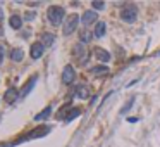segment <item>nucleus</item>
Returning <instances> with one entry per match:
<instances>
[{
    "label": "nucleus",
    "mask_w": 160,
    "mask_h": 147,
    "mask_svg": "<svg viewBox=\"0 0 160 147\" xmlns=\"http://www.w3.org/2000/svg\"><path fill=\"white\" fill-rule=\"evenodd\" d=\"M71 111H72V106H69V104H67V106L62 107V109H59L57 116H59V120H66V118L69 116V113H71Z\"/></svg>",
    "instance_id": "nucleus-15"
},
{
    "label": "nucleus",
    "mask_w": 160,
    "mask_h": 147,
    "mask_svg": "<svg viewBox=\"0 0 160 147\" xmlns=\"http://www.w3.org/2000/svg\"><path fill=\"white\" fill-rule=\"evenodd\" d=\"M74 57L81 62V64H85L86 61H88L89 52H88V49L85 47V43H78V45L74 47Z\"/></svg>",
    "instance_id": "nucleus-4"
},
{
    "label": "nucleus",
    "mask_w": 160,
    "mask_h": 147,
    "mask_svg": "<svg viewBox=\"0 0 160 147\" xmlns=\"http://www.w3.org/2000/svg\"><path fill=\"white\" fill-rule=\"evenodd\" d=\"M22 57H24V52H22L21 49H14L11 52V59L16 61V62H19V61H22Z\"/></svg>",
    "instance_id": "nucleus-16"
},
{
    "label": "nucleus",
    "mask_w": 160,
    "mask_h": 147,
    "mask_svg": "<svg viewBox=\"0 0 160 147\" xmlns=\"http://www.w3.org/2000/svg\"><path fill=\"white\" fill-rule=\"evenodd\" d=\"M95 57H97L100 62H108V61H110V54H108L107 50L100 49V47H97V49H95Z\"/></svg>",
    "instance_id": "nucleus-11"
},
{
    "label": "nucleus",
    "mask_w": 160,
    "mask_h": 147,
    "mask_svg": "<svg viewBox=\"0 0 160 147\" xmlns=\"http://www.w3.org/2000/svg\"><path fill=\"white\" fill-rule=\"evenodd\" d=\"M136 17H138V9H136V5L134 4H127L124 5L122 9H121V19H122L124 23H134L136 21Z\"/></svg>",
    "instance_id": "nucleus-3"
},
{
    "label": "nucleus",
    "mask_w": 160,
    "mask_h": 147,
    "mask_svg": "<svg viewBox=\"0 0 160 147\" xmlns=\"http://www.w3.org/2000/svg\"><path fill=\"white\" fill-rule=\"evenodd\" d=\"M2 61H4V47L0 45V66H2Z\"/></svg>",
    "instance_id": "nucleus-24"
},
{
    "label": "nucleus",
    "mask_w": 160,
    "mask_h": 147,
    "mask_svg": "<svg viewBox=\"0 0 160 147\" xmlns=\"http://www.w3.org/2000/svg\"><path fill=\"white\" fill-rule=\"evenodd\" d=\"M91 5H93L97 11H103L105 7V2H100V0H95V2H91Z\"/></svg>",
    "instance_id": "nucleus-22"
},
{
    "label": "nucleus",
    "mask_w": 160,
    "mask_h": 147,
    "mask_svg": "<svg viewBox=\"0 0 160 147\" xmlns=\"http://www.w3.org/2000/svg\"><path fill=\"white\" fill-rule=\"evenodd\" d=\"M133 104H134V97H131V99H129V102H127L126 106H124L122 109H121V114H126L127 111H129L131 107H133Z\"/></svg>",
    "instance_id": "nucleus-20"
},
{
    "label": "nucleus",
    "mask_w": 160,
    "mask_h": 147,
    "mask_svg": "<svg viewBox=\"0 0 160 147\" xmlns=\"http://www.w3.org/2000/svg\"><path fill=\"white\" fill-rule=\"evenodd\" d=\"M81 23V17H79L78 14H71L67 16V19L64 21V28H62V33L64 37H69V35H72L76 30H78V24Z\"/></svg>",
    "instance_id": "nucleus-2"
},
{
    "label": "nucleus",
    "mask_w": 160,
    "mask_h": 147,
    "mask_svg": "<svg viewBox=\"0 0 160 147\" xmlns=\"http://www.w3.org/2000/svg\"><path fill=\"white\" fill-rule=\"evenodd\" d=\"M19 95H21V94H19L16 88H9V90L5 92V95H4V100L7 102V104H14V102L17 100Z\"/></svg>",
    "instance_id": "nucleus-10"
},
{
    "label": "nucleus",
    "mask_w": 160,
    "mask_h": 147,
    "mask_svg": "<svg viewBox=\"0 0 160 147\" xmlns=\"http://www.w3.org/2000/svg\"><path fill=\"white\" fill-rule=\"evenodd\" d=\"M47 17H48V21L53 24V26H59V24L64 21V17H66V9L60 7V5H52V7H48Z\"/></svg>",
    "instance_id": "nucleus-1"
},
{
    "label": "nucleus",
    "mask_w": 160,
    "mask_h": 147,
    "mask_svg": "<svg viewBox=\"0 0 160 147\" xmlns=\"http://www.w3.org/2000/svg\"><path fill=\"white\" fill-rule=\"evenodd\" d=\"M0 37H4V31H2V26H0Z\"/></svg>",
    "instance_id": "nucleus-26"
},
{
    "label": "nucleus",
    "mask_w": 160,
    "mask_h": 147,
    "mask_svg": "<svg viewBox=\"0 0 160 147\" xmlns=\"http://www.w3.org/2000/svg\"><path fill=\"white\" fill-rule=\"evenodd\" d=\"M79 114H81V111H79V109H72L71 113H69V116L66 118V121H72L74 118H78Z\"/></svg>",
    "instance_id": "nucleus-21"
},
{
    "label": "nucleus",
    "mask_w": 160,
    "mask_h": 147,
    "mask_svg": "<svg viewBox=\"0 0 160 147\" xmlns=\"http://www.w3.org/2000/svg\"><path fill=\"white\" fill-rule=\"evenodd\" d=\"M53 40H55V38H53V35L52 33H45L43 37H41V43H43V45H52L53 43Z\"/></svg>",
    "instance_id": "nucleus-18"
},
{
    "label": "nucleus",
    "mask_w": 160,
    "mask_h": 147,
    "mask_svg": "<svg viewBox=\"0 0 160 147\" xmlns=\"http://www.w3.org/2000/svg\"><path fill=\"white\" fill-rule=\"evenodd\" d=\"M105 31H107V24L103 23V21H98L97 26H95V38H102L105 35Z\"/></svg>",
    "instance_id": "nucleus-12"
},
{
    "label": "nucleus",
    "mask_w": 160,
    "mask_h": 147,
    "mask_svg": "<svg viewBox=\"0 0 160 147\" xmlns=\"http://www.w3.org/2000/svg\"><path fill=\"white\" fill-rule=\"evenodd\" d=\"M43 52H45V45L41 43V42H34L33 45H31V49H30L31 59H40V57L43 56Z\"/></svg>",
    "instance_id": "nucleus-6"
},
{
    "label": "nucleus",
    "mask_w": 160,
    "mask_h": 147,
    "mask_svg": "<svg viewBox=\"0 0 160 147\" xmlns=\"http://www.w3.org/2000/svg\"><path fill=\"white\" fill-rule=\"evenodd\" d=\"M89 73L91 75H105V73H108V68L107 66H95V68L89 69Z\"/></svg>",
    "instance_id": "nucleus-17"
},
{
    "label": "nucleus",
    "mask_w": 160,
    "mask_h": 147,
    "mask_svg": "<svg viewBox=\"0 0 160 147\" xmlns=\"http://www.w3.org/2000/svg\"><path fill=\"white\" fill-rule=\"evenodd\" d=\"M50 132V128L47 126H41V128H36V130H33V132H30V135H26V137H21L19 139V142H24V140H28V139H36V137H43V135H47V133Z\"/></svg>",
    "instance_id": "nucleus-7"
},
{
    "label": "nucleus",
    "mask_w": 160,
    "mask_h": 147,
    "mask_svg": "<svg viewBox=\"0 0 160 147\" xmlns=\"http://www.w3.org/2000/svg\"><path fill=\"white\" fill-rule=\"evenodd\" d=\"M97 19H98V14L95 11H86L85 14L81 16V23L85 24V26H89L91 23H98Z\"/></svg>",
    "instance_id": "nucleus-8"
},
{
    "label": "nucleus",
    "mask_w": 160,
    "mask_h": 147,
    "mask_svg": "<svg viewBox=\"0 0 160 147\" xmlns=\"http://www.w3.org/2000/svg\"><path fill=\"white\" fill-rule=\"evenodd\" d=\"M50 114H52V107L48 106V107H45L43 111H40V113L34 116V121H38V123H40V121H43V120H48Z\"/></svg>",
    "instance_id": "nucleus-13"
},
{
    "label": "nucleus",
    "mask_w": 160,
    "mask_h": 147,
    "mask_svg": "<svg viewBox=\"0 0 160 147\" xmlns=\"http://www.w3.org/2000/svg\"><path fill=\"white\" fill-rule=\"evenodd\" d=\"M88 94H89V92H88V88H86L85 85H79V87H78V94H76V95H78L79 99H88Z\"/></svg>",
    "instance_id": "nucleus-19"
},
{
    "label": "nucleus",
    "mask_w": 160,
    "mask_h": 147,
    "mask_svg": "<svg viewBox=\"0 0 160 147\" xmlns=\"http://www.w3.org/2000/svg\"><path fill=\"white\" fill-rule=\"evenodd\" d=\"M127 121H129V123H136V121H138V118H127Z\"/></svg>",
    "instance_id": "nucleus-25"
},
{
    "label": "nucleus",
    "mask_w": 160,
    "mask_h": 147,
    "mask_svg": "<svg viewBox=\"0 0 160 147\" xmlns=\"http://www.w3.org/2000/svg\"><path fill=\"white\" fill-rule=\"evenodd\" d=\"M74 78H76L74 68H72L71 64H67L66 68H64V71H62V83L64 85H71V83L74 81Z\"/></svg>",
    "instance_id": "nucleus-5"
},
{
    "label": "nucleus",
    "mask_w": 160,
    "mask_h": 147,
    "mask_svg": "<svg viewBox=\"0 0 160 147\" xmlns=\"http://www.w3.org/2000/svg\"><path fill=\"white\" fill-rule=\"evenodd\" d=\"M9 24H11V28H14V30H19V28L22 26V17H21V16H17V14L11 16Z\"/></svg>",
    "instance_id": "nucleus-14"
},
{
    "label": "nucleus",
    "mask_w": 160,
    "mask_h": 147,
    "mask_svg": "<svg viewBox=\"0 0 160 147\" xmlns=\"http://www.w3.org/2000/svg\"><path fill=\"white\" fill-rule=\"evenodd\" d=\"M34 16H36L34 12H26V19H28V21H31V19H34Z\"/></svg>",
    "instance_id": "nucleus-23"
},
{
    "label": "nucleus",
    "mask_w": 160,
    "mask_h": 147,
    "mask_svg": "<svg viewBox=\"0 0 160 147\" xmlns=\"http://www.w3.org/2000/svg\"><path fill=\"white\" fill-rule=\"evenodd\" d=\"M34 85H36V76H31V78L28 80V81L24 83V85H22V88L19 90V94H21L22 97H26V95L31 92V88H33Z\"/></svg>",
    "instance_id": "nucleus-9"
}]
</instances>
